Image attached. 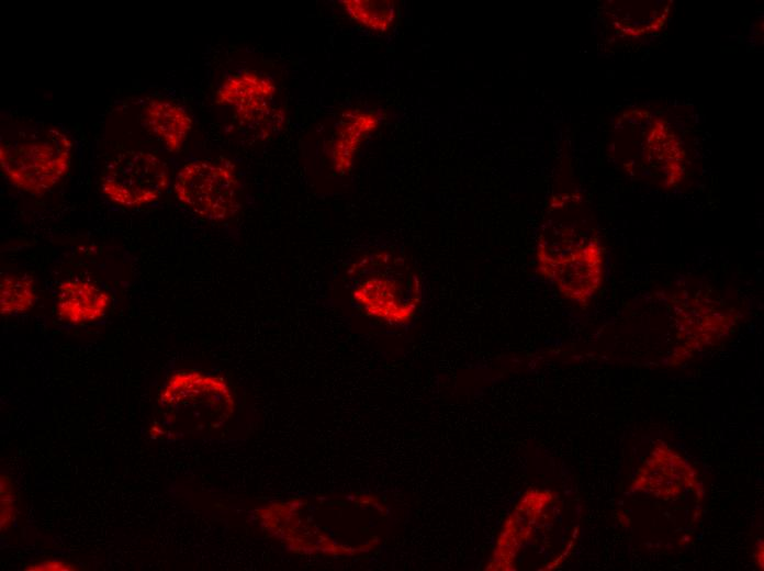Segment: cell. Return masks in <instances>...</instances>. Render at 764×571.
<instances>
[{"label": "cell", "mask_w": 764, "mask_h": 571, "mask_svg": "<svg viewBox=\"0 0 764 571\" xmlns=\"http://www.w3.org/2000/svg\"><path fill=\"white\" fill-rule=\"evenodd\" d=\"M276 85L269 77L245 70L221 85L215 101L231 107L243 122L255 123L268 113Z\"/></svg>", "instance_id": "8"}, {"label": "cell", "mask_w": 764, "mask_h": 571, "mask_svg": "<svg viewBox=\"0 0 764 571\" xmlns=\"http://www.w3.org/2000/svg\"><path fill=\"white\" fill-rule=\"evenodd\" d=\"M537 258L539 272L571 301L587 303L600 287L603 259L593 239L568 242L563 247L544 244Z\"/></svg>", "instance_id": "4"}, {"label": "cell", "mask_w": 764, "mask_h": 571, "mask_svg": "<svg viewBox=\"0 0 764 571\" xmlns=\"http://www.w3.org/2000/svg\"><path fill=\"white\" fill-rule=\"evenodd\" d=\"M352 290L355 301L369 314L392 324L408 322L420 304L417 276L406 268L362 267Z\"/></svg>", "instance_id": "6"}, {"label": "cell", "mask_w": 764, "mask_h": 571, "mask_svg": "<svg viewBox=\"0 0 764 571\" xmlns=\"http://www.w3.org/2000/svg\"><path fill=\"white\" fill-rule=\"evenodd\" d=\"M696 484V471L670 448L659 446L644 460L632 488L668 500L682 494L684 489H694Z\"/></svg>", "instance_id": "7"}, {"label": "cell", "mask_w": 764, "mask_h": 571, "mask_svg": "<svg viewBox=\"0 0 764 571\" xmlns=\"http://www.w3.org/2000/svg\"><path fill=\"white\" fill-rule=\"evenodd\" d=\"M110 303V294L97 284L88 280L67 279L58 287L56 312L68 324L83 325L101 320Z\"/></svg>", "instance_id": "9"}, {"label": "cell", "mask_w": 764, "mask_h": 571, "mask_svg": "<svg viewBox=\"0 0 764 571\" xmlns=\"http://www.w3.org/2000/svg\"><path fill=\"white\" fill-rule=\"evenodd\" d=\"M11 482L1 477V529L7 528L13 519L14 505Z\"/></svg>", "instance_id": "14"}, {"label": "cell", "mask_w": 764, "mask_h": 571, "mask_svg": "<svg viewBox=\"0 0 764 571\" xmlns=\"http://www.w3.org/2000/svg\"><path fill=\"white\" fill-rule=\"evenodd\" d=\"M33 279L21 273H2L0 279L1 314L13 315L27 312L35 303Z\"/></svg>", "instance_id": "12"}, {"label": "cell", "mask_w": 764, "mask_h": 571, "mask_svg": "<svg viewBox=\"0 0 764 571\" xmlns=\"http://www.w3.org/2000/svg\"><path fill=\"white\" fill-rule=\"evenodd\" d=\"M147 127L173 153L181 149L192 128V119L180 105L153 99L143 110Z\"/></svg>", "instance_id": "10"}, {"label": "cell", "mask_w": 764, "mask_h": 571, "mask_svg": "<svg viewBox=\"0 0 764 571\" xmlns=\"http://www.w3.org/2000/svg\"><path fill=\"white\" fill-rule=\"evenodd\" d=\"M341 3L350 19L375 32H386L396 16L394 1L344 0Z\"/></svg>", "instance_id": "13"}, {"label": "cell", "mask_w": 764, "mask_h": 571, "mask_svg": "<svg viewBox=\"0 0 764 571\" xmlns=\"http://www.w3.org/2000/svg\"><path fill=\"white\" fill-rule=\"evenodd\" d=\"M377 123V117L371 114L356 113L339 128L333 147V161L338 173L350 170L357 147Z\"/></svg>", "instance_id": "11"}, {"label": "cell", "mask_w": 764, "mask_h": 571, "mask_svg": "<svg viewBox=\"0 0 764 571\" xmlns=\"http://www.w3.org/2000/svg\"><path fill=\"white\" fill-rule=\"evenodd\" d=\"M74 569L72 564L60 560H45L24 568V570L31 571H72Z\"/></svg>", "instance_id": "15"}, {"label": "cell", "mask_w": 764, "mask_h": 571, "mask_svg": "<svg viewBox=\"0 0 764 571\" xmlns=\"http://www.w3.org/2000/svg\"><path fill=\"white\" fill-rule=\"evenodd\" d=\"M169 184L166 164L144 150L119 154L105 168L101 188L113 203L136 208L158 201Z\"/></svg>", "instance_id": "5"}, {"label": "cell", "mask_w": 764, "mask_h": 571, "mask_svg": "<svg viewBox=\"0 0 764 571\" xmlns=\"http://www.w3.org/2000/svg\"><path fill=\"white\" fill-rule=\"evenodd\" d=\"M70 150L71 142L56 128H23L1 138V169L15 187L40 194L67 172Z\"/></svg>", "instance_id": "1"}, {"label": "cell", "mask_w": 764, "mask_h": 571, "mask_svg": "<svg viewBox=\"0 0 764 571\" xmlns=\"http://www.w3.org/2000/svg\"><path fill=\"white\" fill-rule=\"evenodd\" d=\"M173 191L184 206L210 221L227 220L240 206L238 179L228 163H187L175 178Z\"/></svg>", "instance_id": "3"}, {"label": "cell", "mask_w": 764, "mask_h": 571, "mask_svg": "<svg viewBox=\"0 0 764 571\" xmlns=\"http://www.w3.org/2000/svg\"><path fill=\"white\" fill-rule=\"evenodd\" d=\"M158 403L172 422L192 418L198 427L215 426L234 411L225 380L198 371L173 373L162 387Z\"/></svg>", "instance_id": "2"}]
</instances>
